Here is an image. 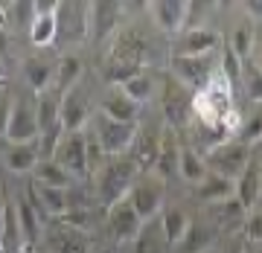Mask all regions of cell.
Returning a JSON list of instances; mask_svg holds the SVG:
<instances>
[{"label":"cell","mask_w":262,"mask_h":253,"mask_svg":"<svg viewBox=\"0 0 262 253\" xmlns=\"http://www.w3.org/2000/svg\"><path fill=\"white\" fill-rule=\"evenodd\" d=\"M140 166H137V160L128 157V154H122V157H108L99 166L96 172V198H99V206H102L105 213L117 206L120 201H125L131 192V187L140 180Z\"/></svg>","instance_id":"obj_1"},{"label":"cell","mask_w":262,"mask_h":253,"mask_svg":"<svg viewBox=\"0 0 262 253\" xmlns=\"http://www.w3.org/2000/svg\"><path fill=\"white\" fill-rule=\"evenodd\" d=\"M195 122L201 125H225L230 131H239V113L233 102V87L222 79V73L195 94Z\"/></svg>","instance_id":"obj_2"},{"label":"cell","mask_w":262,"mask_h":253,"mask_svg":"<svg viewBox=\"0 0 262 253\" xmlns=\"http://www.w3.org/2000/svg\"><path fill=\"white\" fill-rule=\"evenodd\" d=\"M91 134L96 137L99 149L105 151V157H122V154L137 143L140 125H137V122L111 120V117H105V113H94V117H91Z\"/></svg>","instance_id":"obj_3"},{"label":"cell","mask_w":262,"mask_h":253,"mask_svg":"<svg viewBox=\"0 0 262 253\" xmlns=\"http://www.w3.org/2000/svg\"><path fill=\"white\" fill-rule=\"evenodd\" d=\"M219 64H222V56H198V58H187V56H172L169 61V70H172V79L181 82L184 87H189L192 94L204 90L207 84L219 76Z\"/></svg>","instance_id":"obj_4"},{"label":"cell","mask_w":262,"mask_h":253,"mask_svg":"<svg viewBox=\"0 0 262 253\" xmlns=\"http://www.w3.org/2000/svg\"><path fill=\"white\" fill-rule=\"evenodd\" d=\"M251 154H253V149L242 146L239 140H227L219 149L207 151L204 160H207L210 175H219V178H227L236 183V180L242 178V172L248 169V163H251Z\"/></svg>","instance_id":"obj_5"},{"label":"cell","mask_w":262,"mask_h":253,"mask_svg":"<svg viewBox=\"0 0 262 253\" xmlns=\"http://www.w3.org/2000/svg\"><path fill=\"white\" fill-rule=\"evenodd\" d=\"M128 201L131 206L137 210V216L143 218V224L146 221H155V218L163 213V206H166V183L158 178V175H143L128 192Z\"/></svg>","instance_id":"obj_6"},{"label":"cell","mask_w":262,"mask_h":253,"mask_svg":"<svg viewBox=\"0 0 262 253\" xmlns=\"http://www.w3.org/2000/svg\"><path fill=\"white\" fill-rule=\"evenodd\" d=\"M61 44L91 41V3H70L58 0V35Z\"/></svg>","instance_id":"obj_7"},{"label":"cell","mask_w":262,"mask_h":253,"mask_svg":"<svg viewBox=\"0 0 262 253\" xmlns=\"http://www.w3.org/2000/svg\"><path fill=\"white\" fill-rule=\"evenodd\" d=\"M163 111H166V125L169 128H189L195 122V94L184 87L181 82H166L163 90Z\"/></svg>","instance_id":"obj_8"},{"label":"cell","mask_w":262,"mask_h":253,"mask_svg":"<svg viewBox=\"0 0 262 253\" xmlns=\"http://www.w3.org/2000/svg\"><path fill=\"white\" fill-rule=\"evenodd\" d=\"M38 137H41V128H38L35 99L15 96L9 113V128H6V143H38Z\"/></svg>","instance_id":"obj_9"},{"label":"cell","mask_w":262,"mask_h":253,"mask_svg":"<svg viewBox=\"0 0 262 253\" xmlns=\"http://www.w3.org/2000/svg\"><path fill=\"white\" fill-rule=\"evenodd\" d=\"M56 73H58V58H50L44 53H35V56H27L20 61V76L27 87L35 96L47 94L56 87Z\"/></svg>","instance_id":"obj_10"},{"label":"cell","mask_w":262,"mask_h":253,"mask_svg":"<svg viewBox=\"0 0 262 253\" xmlns=\"http://www.w3.org/2000/svg\"><path fill=\"white\" fill-rule=\"evenodd\" d=\"M53 160H58L61 166L73 175V178H84L91 175V166H88V131H70L61 137Z\"/></svg>","instance_id":"obj_11"},{"label":"cell","mask_w":262,"mask_h":253,"mask_svg":"<svg viewBox=\"0 0 262 253\" xmlns=\"http://www.w3.org/2000/svg\"><path fill=\"white\" fill-rule=\"evenodd\" d=\"M105 224H108V233H111L114 242H134L137 236H140L143 230V218L137 216V210L131 206V201L125 198V201H120L117 206H111L108 210V218H105Z\"/></svg>","instance_id":"obj_12"},{"label":"cell","mask_w":262,"mask_h":253,"mask_svg":"<svg viewBox=\"0 0 262 253\" xmlns=\"http://www.w3.org/2000/svg\"><path fill=\"white\" fill-rule=\"evenodd\" d=\"M219 47H222V35L215 29H210V27L189 29V32H181L178 35V44L172 47V56H187V58L213 56Z\"/></svg>","instance_id":"obj_13"},{"label":"cell","mask_w":262,"mask_h":253,"mask_svg":"<svg viewBox=\"0 0 262 253\" xmlns=\"http://www.w3.org/2000/svg\"><path fill=\"white\" fill-rule=\"evenodd\" d=\"M146 12L151 15L158 29H163L169 35H178V32H184V24H187L189 3L187 0H151Z\"/></svg>","instance_id":"obj_14"},{"label":"cell","mask_w":262,"mask_h":253,"mask_svg":"<svg viewBox=\"0 0 262 253\" xmlns=\"http://www.w3.org/2000/svg\"><path fill=\"white\" fill-rule=\"evenodd\" d=\"M56 35H58V3L35 0V20H32V29H29V44L44 50L50 44H56Z\"/></svg>","instance_id":"obj_15"},{"label":"cell","mask_w":262,"mask_h":253,"mask_svg":"<svg viewBox=\"0 0 262 253\" xmlns=\"http://www.w3.org/2000/svg\"><path fill=\"white\" fill-rule=\"evenodd\" d=\"M91 99H88V90L82 84L73 87L70 94L61 96V125L64 131H84V122H91Z\"/></svg>","instance_id":"obj_16"},{"label":"cell","mask_w":262,"mask_h":253,"mask_svg":"<svg viewBox=\"0 0 262 253\" xmlns=\"http://www.w3.org/2000/svg\"><path fill=\"white\" fill-rule=\"evenodd\" d=\"M41 163V146L38 143H6L3 149V166L15 172V175H27L35 172V166Z\"/></svg>","instance_id":"obj_17"},{"label":"cell","mask_w":262,"mask_h":253,"mask_svg":"<svg viewBox=\"0 0 262 253\" xmlns=\"http://www.w3.org/2000/svg\"><path fill=\"white\" fill-rule=\"evenodd\" d=\"M181 166V146H178V131L175 128H163V140H160V151H158V163H155V175L166 183L172 175H178Z\"/></svg>","instance_id":"obj_18"},{"label":"cell","mask_w":262,"mask_h":253,"mask_svg":"<svg viewBox=\"0 0 262 253\" xmlns=\"http://www.w3.org/2000/svg\"><path fill=\"white\" fill-rule=\"evenodd\" d=\"M262 198V163L251 154V163L242 172V178L236 180V201L245 206V213L251 210Z\"/></svg>","instance_id":"obj_19"},{"label":"cell","mask_w":262,"mask_h":253,"mask_svg":"<svg viewBox=\"0 0 262 253\" xmlns=\"http://www.w3.org/2000/svg\"><path fill=\"white\" fill-rule=\"evenodd\" d=\"M215 224H207V221H195L192 218V224H189L187 236L181 239V244L175 247V253H210L215 247Z\"/></svg>","instance_id":"obj_20"},{"label":"cell","mask_w":262,"mask_h":253,"mask_svg":"<svg viewBox=\"0 0 262 253\" xmlns=\"http://www.w3.org/2000/svg\"><path fill=\"white\" fill-rule=\"evenodd\" d=\"M120 3H108V0L91 3V41H102V38L111 35L120 24Z\"/></svg>","instance_id":"obj_21"},{"label":"cell","mask_w":262,"mask_h":253,"mask_svg":"<svg viewBox=\"0 0 262 253\" xmlns=\"http://www.w3.org/2000/svg\"><path fill=\"white\" fill-rule=\"evenodd\" d=\"M189 224H192V216L181 204H166L163 213H160V227H163V236H166L169 247H178L181 239L187 236Z\"/></svg>","instance_id":"obj_22"},{"label":"cell","mask_w":262,"mask_h":253,"mask_svg":"<svg viewBox=\"0 0 262 253\" xmlns=\"http://www.w3.org/2000/svg\"><path fill=\"white\" fill-rule=\"evenodd\" d=\"M99 113L111 117V120H120V122H137L140 120V105L134 99H128L120 87H111L108 96L102 99V105H99Z\"/></svg>","instance_id":"obj_23"},{"label":"cell","mask_w":262,"mask_h":253,"mask_svg":"<svg viewBox=\"0 0 262 253\" xmlns=\"http://www.w3.org/2000/svg\"><path fill=\"white\" fill-rule=\"evenodd\" d=\"M82 73H84V61L76 53H61L58 56V73H56V90L58 96L70 94L73 87H79L82 82Z\"/></svg>","instance_id":"obj_24"},{"label":"cell","mask_w":262,"mask_h":253,"mask_svg":"<svg viewBox=\"0 0 262 253\" xmlns=\"http://www.w3.org/2000/svg\"><path fill=\"white\" fill-rule=\"evenodd\" d=\"M15 213H18V230H20V239H24V247H32L41 239V221L44 218L35 213L29 198H15Z\"/></svg>","instance_id":"obj_25"},{"label":"cell","mask_w":262,"mask_h":253,"mask_svg":"<svg viewBox=\"0 0 262 253\" xmlns=\"http://www.w3.org/2000/svg\"><path fill=\"white\" fill-rule=\"evenodd\" d=\"M195 195L204 204H222V201L236 198V183L227 178H219V175H207L201 183H195Z\"/></svg>","instance_id":"obj_26"},{"label":"cell","mask_w":262,"mask_h":253,"mask_svg":"<svg viewBox=\"0 0 262 253\" xmlns=\"http://www.w3.org/2000/svg\"><path fill=\"white\" fill-rule=\"evenodd\" d=\"M230 53H233L239 61H248L253 56V47H256V32H253V24L248 18L239 20L233 29H230V35H227V44H225Z\"/></svg>","instance_id":"obj_27"},{"label":"cell","mask_w":262,"mask_h":253,"mask_svg":"<svg viewBox=\"0 0 262 253\" xmlns=\"http://www.w3.org/2000/svg\"><path fill=\"white\" fill-rule=\"evenodd\" d=\"M3 9H6V29L29 35L32 20H35V0H9L3 3Z\"/></svg>","instance_id":"obj_28"},{"label":"cell","mask_w":262,"mask_h":253,"mask_svg":"<svg viewBox=\"0 0 262 253\" xmlns=\"http://www.w3.org/2000/svg\"><path fill=\"white\" fill-rule=\"evenodd\" d=\"M35 183H41V187H56V189H70V183H73V175L67 172L58 160L53 157H44L41 163L35 166Z\"/></svg>","instance_id":"obj_29"},{"label":"cell","mask_w":262,"mask_h":253,"mask_svg":"<svg viewBox=\"0 0 262 253\" xmlns=\"http://www.w3.org/2000/svg\"><path fill=\"white\" fill-rule=\"evenodd\" d=\"M169 242L163 236V227H160V216L155 221H146L140 230V236L134 239V253H166Z\"/></svg>","instance_id":"obj_30"},{"label":"cell","mask_w":262,"mask_h":253,"mask_svg":"<svg viewBox=\"0 0 262 253\" xmlns=\"http://www.w3.org/2000/svg\"><path fill=\"white\" fill-rule=\"evenodd\" d=\"M178 175L187 183H201V180L210 175V169H207V160H204V154L201 151H195V149H181V166H178Z\"/></svg>","instance_id":"obj_31"},{"label":"cell","mask_w":262,"mask_h":253,"mask_svg":"<svg viewBox=\"0 0 262 253\" xmlns=\"http://www.w3.org/2000/svg\"><path fill=\"white\" fill-rule=\"evenodd\" d=\"M120 90H122L125 96H128V99H134L137 105H146V102L151 99V96H155V82H151V76L146 73V70H143L140 76H134L131 82L122 84Z\"/></svg>","instance_id":"obj_32"},{"label":"cell","mask_w":262,"mask_h":253,"mask_svg":"<svg viewBox=\"0 0 262 253\" xmlns=\"http://www.w3.org/2000/svg\"><path fill=\"white\" fill-rule=\"evenodd\" d=\"M53 253H84V242L79 239V230L58 224L56 236H53Z\"/></svg>","instance_id":"obj_33"},{"label":"cell","mask_w":262,"mask_h":253,"mask_svg":"<svg viewBox=\"0 0 262 253\" xmlns=\"http://www.w3.org/2000/svg\"><path fill=\"white\" fill-rule=\"evenodd\" d=\"M236 140L242 143V146H248V149H253L256 143H262V111L251 113L248 120L239 122V131H236Z\"/></svg>","instance_id":"obj_34"},{"label":"cell","mask_w":262,"mask_h":253,"mask_svg":"<svg viewBox=\"0 0 262 253\" xmlns=\"http://www.w3.org/2000/svg\"><path fill=\"white\" fill-rule=\"evenodd\" d=\"M242 236L253 244H262V198L245 213V224H242Z\"/></svg>","instance_id":"obj_35"},{"label":"cell","mask_w":262,"mask_h":253,"mask_svg":"<svg viewBox=\"0 0 262 253\" xmlns=\"http://www.w3.org/2000/svg\"><path fill=\"white\" fill-rule=\"evenodd\" d=\"M242 84L253 102H262V70L253 61H245L242 64Z\"/></svg>","instance_id":"obj_36"},{"label":"cell","mask_w":262,"mask_h":253,"mask_svg":"<svg viewBox=\"0 0 262 253\" xmlns=\"http://www.w3.org/2000/svg\"><path fill=\"white\" fill-rule=\"evenodd\" d=\"M12 102H15V96L9 94V87H6V90H0V137H6V128H9Z\"/></svg>","instance_id":"obj_37"},{"label":"cell","mask_w":262,"mask_h":253,"mask_svg":"<svg viewBox=\"0 0 262 253\" xmlns=\"http://www.w3.org/2000/svg\"><path fill=\"white\" fill-rule=\"evenodd\" d=\"M242 12L251 24H262V0H245Z\"/></svg>","instance_id":"obj_38"},{"label":"cell","mask_w":262,"mask_h":253,"mask_svg":"<svg viewBox=\"0 0 262 253\" xmlns=\"http://www.w3.org/2000/svg\"><path fill=\"white\" fill-rule=\"evenodd\" d=\"M9 53H12V32L6 27H0V61L3 64L9 61Z\"/></svg>","instance_id":"obj_39"},{"label":"cell","mask_w":262,"mask_h":253,"mask_svg":"<svg viewBox=\"0 0 262 253\" xmlns=\"http://www.w3.org/2000/svg\"><path fill=\"white\" fill-rule=\"evenodd\" d=\"M6 206H9V201L0 195V247H3V233H6Z\"/></svg>","instance_id":"obj_40"},{"label":"cell","mask_w":262,"mask_h":253,"mask_svg":"<svg viewBox=\"0 0 262 253\" xmlns=\"http://www.w3.org/2000/svg\"><path fill=\"white\" fill-rule=\"evenodd\" d=\"M215 253H248V250L242 247V242H239V239H233V242H227L225 247H219Z\"/></svg>","instance_id":"obj_41"},{"label":"cell","mask_w":262,"mask_h":253,"mask_svg":"<svg viewBox=\"0 0 262 253\" xmlns=\"http://www.w3.org/2000/svg\"><path fill=\"white\" fill-rule=\"evenodd\" d=\"M253 64L262 70V44H256V47H253Z\"/></svg>","instance_id":"obj_42"},{"label":"cell","mask_w":262,"mask_h":253,"mask_svg":"<svg viewBox=\"0 0 262 253\" xmlns=\"http://www.w3.org/2000/svg\"><path fill=\"white\" fill-rule=\"evenodd\" d=\"M0 27H6V9H3V3H0Z\"/></svg>","instance_id":"obj_43"},{"label":"cell","mask_w":262,"mask_h":253,"mask_svg":"<svg viewBox=\"0 0 262 253\" xmlns=\"http://www.w3.org/2000/svg\"><path fill=\"white\" fill-rule=\"evenodd\" d=\"M0 82H6V64L0 61Z\"/></svg>","instance_id":"obj_44"},{"label":"cell","mask_w":262,"mask_h":253,"mask_svg":"<svg viewBox=\"0 0 262 253\" xmlns=\"http://www.w3.org/2000/svg\"><path fill=\"white\" fill-rule=\"evenodd\" d=\"M96 253H117V250H111V247H102V250H96Z\"/></svg>","instance_id":"obj_45"},{"label":"cell","mask_w":262,"mask_h":253,"mask_svg":"<svg viewBox=\"0 0 262 253\" xmlns=\"http://www.w3.org/2000/svg\"><path fill=\"white\" fill-rule=\"evenodd\" d=\"M0 253H6V250H3V247H0Z\"/></svg>","instance_id":"obj_46"},{"label":"cell","mask_w":262,"mask_h":253,"mask_svg":"<svg viewBox=\"0 0 262 253\" xmlns=\"http://www.w3.org/2000/svg\"><path fill=\"white\" fill-rule=\"evenodd\" d=\"M210 253H213V250H210Z\"/></svg>","instance_id":"obj_47"}]
</instances>
